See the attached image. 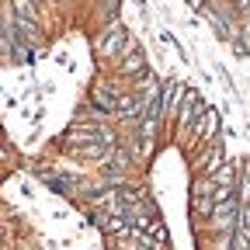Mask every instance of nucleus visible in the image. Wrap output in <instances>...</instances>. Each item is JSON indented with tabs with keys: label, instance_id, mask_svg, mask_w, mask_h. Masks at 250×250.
I'll use <instances>...</instances> for the list:
<instances>
[{
	"label": "nucleus",
	"instance_id": "1",
	"mask_svg": "<svg viewBox=\"0 0 250 250\" xmlns=\"http://www.w3.org/2000/svg\"><path fill=\"white\" fill-rule=\"evenodd\" d=\"M125 39H129V35H125V24H118V21H115V24L104 31V35L98 39V45H94V49H98V56H122Z\"/></svg>",
	"mask_w": 250,
	"mask_h": 250
},
{
	"label": "nucleus",
	"instance_id": "6",
	"mask_svg": "<svg viewBox=\"0 0 250 250\" xmlns=\"http://www.w3.org/2000/svg\"><path fill=\"white\" fill-rule=\"evenodd\" d=\"M143 70H146V56H143L139 49H136V52H129V56L122 59V73H125V77H139Z\"/></svg>",
	"mask_w": 250,
	"mask_h": 250
},
{
	"label": "nucleus",
	"instance_id": "5",
	"mask_svg": "<svg viewBox=\"0 0 250 250\" xmlns=\"http://www.w3.org/2000/svg\"><path fill=\"white\" fill-rule=\"evenodd\" d=\"M184 104L174 111V118L181 122V125H188V122H191L195 118V111H202V98H198V94H184V98H181Z\"/></svg>",
	"mask_w": 250,
	"mask_h": 250
},
{
	"label": "nucleus",
	"instance_id": "3",
	"mask_svg": "<svg viewBox=\"0 0 250 250\" xmlns=\"http://www.w3.org/2000/svg\"><path fill=\"white\" fill-rule=\"evenodd\" d=\"M215 132H219V111H215V108H202V111H198V122H195V139L212 143Z\"/></svg>",
	"mask_w": 250,
	"mask_h": 250
},
{
	"label": "nucleus",
	"instance_id": "8",
	"mask_svg": "<svg viewBox=\"0 0 250 250\" xmlns=\"http://www.w3.org/2000/svg\"><path fill=\"white\" fill-rule=\"evenodd\" d=\"M188 4H191L195 11H205V0H188Z\"/></svg>",
	"mask_w": 250,
	"mask_h": 250
},
{
	"label": "nucleus",
	"instance_id": "2",
	"mask_svg": "<svg viewBox=\"0 0 250 250\" xmlns=\"http://www.w3.org/2000/svg\"><path fill=\"white\" fill-rule=\"evenodd\" d=\"M181 98H184V83L174 77V80H167L164 87H160V94H156V104H160V115H174L177 111V104H181Z\"/></svg>",
	"mask_w": 250,
	"mask_h": 250
},
{
	"label": "nucleus",
	"instance_id": "4",
	"mask_svg": "<svg viewBox=\"0 0 250 250\" xmlns=\"http://www.w3.org/2000/svg\"><path fill=\"white\" fill-rule=\"evenodd\" d=\"M226 164V153H223V143H208V156H202V164H198V170H202V177H212L219 167Z\"/></svg>",
	"mask_w": 250,
	"mask_h": 250
},
{
	"label": "nucleus",
	"instance_id": "9",
	"mask_svg": "<svg viewBox=\"0 0 250 250\" xmlns=\"http://www.w3.org/2000/svg\"><path fill=\"white\" fill-rule=\"evenodd\" d=\"M0 160H7V149H4V146H0Z\"/></svg>",
	"mask_w": 250,
	"mask_h": 250
},
{
	"label": "nucleus",
	"instance_id": "7",
	"mask_svg": "<svg viewBox=\"0 0 250 250\" xmlns=\"http://www.w3.org/2000/svg\"><path fill=\"white\" fill-rule=\"evenodd\" d=\"M14 18L24 24H39V11H35V0H14Z\"/></svg>",
	"mask_w": 250,
	"mask_h": 250
}]
</instances>
